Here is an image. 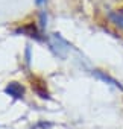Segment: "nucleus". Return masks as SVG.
Masks as SVG:
<instances>
[{"label":"nucleus","instance_id":"nucleus-1","mask_svg":"<svg viewBox=\"0 0 123 129\" xmlns=\"http://www.w3.org/2000/svg\"><path fill=\"white\" fill-rule=\"evenodd\" d=\"M50 46L55 50V53L58 56H61V58H64L66 56V52L69 50V44L66 43V40H63V38H61V35H58V34H53L52 35Z\"/></svg>","mask_w":123,"mask_h":129},{"label":"nucleus","instance_id":"nucleus-2","mask_svg":"<svg viewBox=\"0 0 123 129\" xmlns=\"http://www.w3.org/2000/svg\"><path fill=\"white\" fill-rule=\"evenodd\" d=\"M6 93L8 94H11V96H14V97H21V94H23V87H20L18 84H9V87L6 88Z\"/></svg>","mask_w":123,"mask_h":129},{"label":"nucleus","instance_id":"nucleus-3","mask_svg":"<svg viewBox=\"0 0 123 129\" xmlns=\"http://www.w3.org/2000/svg\"><path fill=\"white\" fill-rule=\"evenodd\" d=\"M94 75H96V76H97L99 79H102L103 82H109L111 85H114V87H118L120 90H123V87H121V85H120V84H118V82H117L115 79H112V78H109L108 75H103L102 72H94Z\"/></svg>","mask_w":123,"mask_h":129},{"label":"nucleus","instance_id":"nucleus-4","mask_svg":"<svg viewBox=\"0 0 123 129\" xmlns=\"http://www.w3.org/2000/svg\"><path fill=\"white\" fill-rule=\"evenodd\" d=\"M109 18L117 24V26H120L121 29H123V15H120V14H115V12H111L109 14Z\"/></svg>","mask_w":123,"mask_h":129},{"label":"nucleus","instance_id":"nucleus-5","mask_svg":"<svg viewBox=\"0 0 123 129\" xmlns=\"http://www.w3.org/2000/svg\"><path fill=\"white\" fill-rule=\"evenodd\" d=\"M46 2H47V0H35L37 5H43V3H46Z\"/></svg>","mask_w":123,"mask_h":129}]
</instances>
